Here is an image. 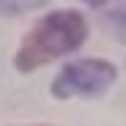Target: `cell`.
Wrapping results in <instances>:
<instances>
[{
    "label": "cell",
    "instance_id": "obj_1",
    "mask_svg": "<svg viewBox=\"0 0 126 126\" xmlns=\"http://www.w3.org/2000/svg\"><path fill=\"white\" fill-rule=\"evenodd\" d=\"M88 25L82 14L77 11H52L41 16L30 28V33L22 38V44L16 49V69L19 71H33L44 63L74 52L82 41H85Z\"/></svg>",
    "mask_w": 126,
    "mask_h": 126
},
{
    "label": "cell",
    "instance_id": "obj_2",
    "mask_svg": "<svg viewBox=\"0 0 126 126\" xmlns=\"http://www.w3.org/2000/svg\"><path fill=\"white\" fill-rule=\"evenodd\" d=\"M115 79V66L99 58L88 60H74L63 69L55 82H52V93L58 99H69V96H96L104 88H110Z\"/></svg>",
    "mask_w": 126,
    "mask_h": 126
},
{
    "label": "cell",
    "instance_id": "obj_3",
    "mask_svg": "<svg viewBox=\"0 0 126 126\" xmlns=\"http://www.w3.org/2000/svg\"><path fill=\"white\" fill-rule=\"evenodd\" d=\"M25 6V0H0V14H16Z\"/></svg>",
    "mask_w": 126,
    "mask_h": 126
},
{
    "label": "cell",
    "instance_id": "obj_4",
    "mask_svg": "<svg viewBox=\"0 0 126 126\" xmlns=\"http://www.w3.org/2000/svg\"><path fill=\"white\" fill-rule=\"evenodd\" d=\"M85 3H91V6H101V3H107V0H85Z\"/></svg>",
    "mask_w": 126,
    "mask_h": 126
}]
</instances>
